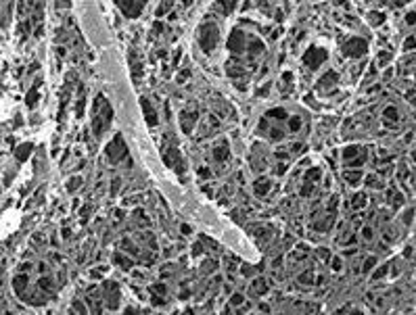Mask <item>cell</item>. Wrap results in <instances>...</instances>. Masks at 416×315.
Instances as JSON below:
<instances>
[{"label": "cell", "instance_id": "15", "mask_svg": "<svg viewBox=\"0 0 416 315\" xmlns=\"http://www.w3.org/2000/svg\"><path fill=\"white\" fill-rule=\"evenodd\" d=\"M364 205H366V196H364V194H356V196H354V207L360 209V207H364Z\"/></svg>", "mask_w": 416, "mask_h": 315}, {"label": "cell", "instance_id": "18", "mask_svg": "<svg viewBox=\"0 0 416 315\" xmlns=\"http://www.w3.org/2000/svg\"><path fill=\"white\" fill-rule=\"evenodd\" d=\"M283 130H272V138H279V140H283Z\"/></svg>", "mask_w": 416, "mask_h": 315}, {"label": "cell", "instance_id": "17", "mask_svg": "<svg viewBox=\"0 0 416 315\" xmlns=\"http://www.w3.org/2000/svg\"><path fill=\"white\" fill-rule=\"evenodd\" d=\"M385 117H389V119H397V111H395L393 107H389V109L385 111Z\"/></svg>", "mask_w": 416, "mask_h": 315}, {"label": "cell", "instance_id": "5", "mask_svg": "<svg viewBox=\"0 0 416 315\" xmlns=\"http://www.w3.org/2000/svg\"><path fill=\"white\" fill-rule=\"evenodd\" d=\"M324 59H326V50H322V48L311 46V48L305 52V63H307L309 67H318Z\"/></svg>", "mask_w": 416, "mask_h": 315}, {"label": "cell", "instance_id": "1", "mask_svg": "<svg viewBox=\"0 0 416 315\" xmlns=\"http://www.w3.org/2000/svg\"><path fill=\"white\" fill-rule=\"evenodd\" d=\"M109 119H111V109L109 104L105 102V98L98 96L96 98V107H94V134H102V130H105L109 126Z\"/></svg>", "mask_w": 416, "mask_h": 315}, {"label": "cell", "instance_id": "19", "mask_svg": "<svg viewBox=\"0 0 416 315\" xmlns=\"http://www.w3.org/2000/svg\"><path fill=\"white\" fill-rule=\"evenodd\" d=\"M80 182H82L80 178H76V180H72V182H69V188H72V190H74V188H78V186H80Z\"/></svg>", "mask_w": 416, "mask_h": 315}, {"label": "cell", "instance_id": "16", "mask_svg": "<svg viewBox=\"0 0 416 315\" xmlns=\"http://www.w3.org/2000/svg\"><path fill=\"white\" fill-rule=\"evenodd\" d=\"M268 115H270V117H279V119H285V117H287V113H285L283 109H276V111H270Z\"/></svg>", "mask_w": 416, "mask_h": 315}, {"label": "cell", "instance_id": "12", "mask_svg": "<svg viewBox=\"0 0 416 315\" xmlns=\"http://www.w3.org/2000/svg\"><path fill=\"white\" fill-rule=\"evenodd\" d=\"M289 128H291V132H299L301 119H299V117H291V119H289Z\"/></svg>", "mask_w": 416, "mask_h": 315}, {"label": "cell", "instance_id": "2", "mask_svg": "<svg viewBox=\"0 0 416 315\" xmlns=\"http://www.w3.org/2000/svg\"><path fill=\"white\" fill-rule=\"evenodd\" d=\"M218 38H220V33H218V27L214 23L203 25V29H201V46H203L205 52L214 50V46L218 44Z\"/></svg>", "mask_w": 416, "mask_h": 315}, {"label": "cell", "instance_id": "10", "mask_svg": "<svg viewBox=\"0 0 416 315\" xmlns=\"http://www.w3.org/2000/svg\"><path fill=\"white\" fill-rule=\"evenodd\" d=\"M345 178H348V182H352V184H356V182H360L362 180V171H345L343 173Z\"/></svg>", "mask_w": 416, "mask_h": 315}, {"label": "cell", "instance_id": "20", "mask_svg": "<svg viewBox=\"0 0 416 315\" xmlns=\"http://www.w3.org/2000/svg\"><path fill=\"white\" fill-rule=\"evenodd\" d=\"M167 9H169V5H161V9H157V17H159V15H163Z\"/></svg>", "mask_w": 416, "mask_h": 315}, {"label": "cell", "instance_id": "8", "mask_svg": "<svg viewBox=\"0 0 416 315\" xmlns=\"http://www.w3.org/2000/svg\"><path fill=\"white\" fill-rule=\"evenodd\" d=\"M268 190H270V182H268L266 178H262V180L255 182V194H257V196H266Z\"/></svg>", "mask_w": 416, "mask_h": 315}, {"label": "cell", "instance_id": "7", "mask_svg": "<svg viewBox=\"0 0 416 315\" xmlns=\"http://www.w3.org/2000/svg\"><path fill=\"white\" fill-rule=\"evenodd\" d=\"M242 46H245V42L240 40V31H232V36H230V42H228V48L234 50V52H240Z\"/></svg>", "mask_w": 416, "mask_h": 315}, {"label": "cell", "instance_id": "13", "mask_svg": "<svg viewBox=\"0 0 416 315\" xmlns=\"http://www.w3.org/2000/svg\"><path fill=\"white\" fill-rule=\"evenodd\" d=\"M31 152V144H27V146H21L19 150H17V156H19V161H23V159H27V154Z\"/></svg>", "mask_w": 416, "mask_h": 315}, {"label": "cell", "instance_id": "3", "mask_svg": "<svg viewBox=\"0 0 416 315\" xmlns=\"http://www.w3.org/2000/svg\"><path fill=\"white\" fill-rule=\"evenodd\" d=\"M107 156L111 163H117L119 159H124V156H128V148L124 146V142H121V136H117L113 142L107 146Z\"/></svg>", "mask_w": 416, "mask_h": 315}, {"label": "cell", "instance_id": "6", "mask_svg": "<svg viewBox=\"0 0 416 315\" xmlns=\"http://www.w3.org/2000/svg\"><path fill=\"white\" fill-rule=\"evenodd\" d=\"M117 5L128 17H138L145 9V3H117Z\"/></svg>", "mask_w": 416, "mask_h": 315}, {"label": "cell", "instance_id": "11", "mask_svg": "<svg viewBox=\"0 0 416 315\" xmlns=\"http://www.w3.org/2000/svg\"><path fill=\"white\" fill-rule=\"evenodd\" d=\"M216 159L218 161H224V159H228V148L226 146H220V148H216Z\"/></svg>", "mask_w": 416, "mask_h": 315}, {"label": "cell", "instance_id": "4", "mask_svg": "<svg viewBox=\"0 0 416 315\" xmlns=\"http://www.w3.org/2000/svg\"><path fill=\"white\" fill-rule=\"evenodd\" d=\"M343 52H345L348 57H360V55H364V52H366V42L354 38V40H350V42L343 44Z\"/></svg>", "mask_w": 416, "mask_h": 315}, {"label": "cell", "instance_id": "21", "mask_svg": "<svg viewBox=\"0 0 416 315\" xmlns=\"http://www.w3.org/2000/svg\"><path fill=\"white\" fill-rule=\"evenodd\" d=\"M389 61V55L387 52H380V63H387Z\"/></svg>", "mask_w": 416, "mask_h": 315}, {"label": "cell", "instance_id": "14", "mask_svg": "<svg viewBox=\"0 0 416 315\" xmlns=\"http://www.w3.org/2000/svg\"><path fill=\"white\" fill-rule=\"evenodd\" d=\"M360 152V148L358 146H350V148H345L343 150V159H352V154H358Z\"/></svg>", "mask_w": 416, "mask_h": 315}, {"label": "cell", "instance_id": "9", "mask_svg": "<svg viewBox=\"0 0 416 315\" xmlns=\"http://www.w3.org/2000/svg\"><path fill=\"white\" fill-rule=\"evenodd\" d=\"M141 104H143V111H145V115H147V121H149V126H155V113H153V109H151V104H149V100L147 98H143L141 100Z\"/></svg>", "mask_w": 416, "mask_h": 315}]
</instances>
